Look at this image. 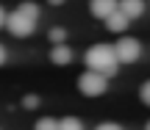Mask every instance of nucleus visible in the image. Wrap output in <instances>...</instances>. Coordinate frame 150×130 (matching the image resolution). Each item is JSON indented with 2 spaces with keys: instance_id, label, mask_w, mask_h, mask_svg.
Listing matches in <instances>:
<instances>
[{
  "instance_id": "423d86ee",
  "label": "nucleus",
  "mask_w": 150,
  "mask_h": 130,
  "mask_svg": "<svg viewBox=\"0 0 150 130\" xmlns=\"http://www.w3.org/2000/svg\"><path fill=\"white\" fill-rule=\"evenodd\" d=\"M117 8L122 11L128 20H136V17H142V11H145V0H120Z\"/></svg>"
},
{
  "instance_id": "20e7f679",
  "label": "nucleus",
  "mask_w": 150,
  "mask_h": 130,
  "mask_svg": "<svg viewBox=\"0 0 150 130\" xmlns=\"http://www.w3.org/2000/svg\"><path fill=\"white\" fill-rule=\"evenodd\" d=\"M114 53H117V58L122 61V64H131V61H136L139 58V53H142V47H139V42L136 39H120L117 44H114Z\"/></svg>"
},
{
  "instance_id": "6ab92c4d",
  "label": "nucleus",
  "mask_w": 150,
  "mask_h": 130,
  "mask_svg": "<svg viewBox=\"0 0 150 130\" xmlns=\"http://www.w3.org/2000/svg\"><path fill=\"white\" fill-rule=\"evenodd\" d=\"M147 130H150V122H147Z\"/></svg>"
},
{
  "instance_id": "2eb2a0df",
  "label": "nucleus",
  "mask_w": 150,
  "mask_h": 130,
  "mask_svg": "<svg viewBox=\"0 0 150 130\" xmlns=\"http://www.w3.org/2000/svg\"><path fill=\"white\" fill-rule=\"evenodd\" d=\"M95 130H122L120 125H114V122H103V125H97Z\"/></svg>"
},
{
  "instance_id": "f03ea898",
  "label": "nucleus",
  "mask_w": 150,
  "mask_h": 130,
  "mask_svg": "<svg viewBox=\"0 0 150 130\" xmlns=\"http://www.w3.org/2000/svg\"><path fill=\"white\" fill-rule=\"evenodd\" d=\"M78 89L86 94V97H100V94L106 92V75H100V72H92V69H86L83 75L78 78Z\"/></svg>"
},
{
  "instance_id": "ddd939ff",
  "label": "nucleus",
  "mask_w": 150,
  "mask_h": 130,
  "mask_svg": "<svg viewBox=\"0 0 150 130\" xmlns=\"http://www.w3.org/2000/svg\"><path fill=\"white\" fill-rule=\"evenodd\" d=\"M139 97H142V103H147V105H150V80L139 89Z\"/></svg>"
},
{
  "instance_id": "0eeeda50",
  "label": "nucleus",
  "mask_w": 150,
  "mask_h": 130,
  "mask_svg": "<svg viewBox=\"0 0 150 130\" xmlns=\"http://www.w3.org/2000/svg\"><path fill=\"white\" fill-rule=\"evenodd\" d=\"M106 28H108V31H117V33H122L125 28H128V17H125L122 11L117 8L114 14H108V17H106Z\"/></svg>"
},
{
  "instance_id": "39448f33",
  "label": "nucleus",
  "mask_w": 150,
  "mask_h": 130,
  "mask_svg": "<svg viewBox=\"0 0 150 130\" xmlns=\"http://www.w3.org/2000/svg\"><path fill=\"white\" fill-rule=\"evenodd\" d=\"M120 6V0H92V14L100 17V20H106L108 14H114Z\"/></svg>"
},
{
  "instance_id": "9b49d317",
  "label": "nucleus",
  "mask_w": 150,
  "mask_h": 130,
  "mask_svg": "<svg viewBox=\"0 0 150 130\" xmlns=\"http://www.w3.org/2000/svg\"><path fill=\"white\" fill-rule=\"evenodd\" d=\"M36 130H59V122L50 119V116H45V119L36 122Z\"/></svg>"
},
{
  "instance_id": "f257e3e1",
  "label": "nucleus",
  "mask_w": 150,
  "mask_h": 130,
  "mask_svg": "<svg viewBox=\"0 0 150 130\" xmlns=\"http://www.w3.org/2000/svg\"><path fill=\"white\" fill-rule=\"evenodd\" d=\"M117 53H114V47H108V44H95L92 50H86V66H89L92 72H100V75L111 78L114 72H117Z\"/></svg>"
},
{
  "instance_id": "f3484780",
  "label": "nucleus",
  "mask_w": 150,
  "mask_h": 130,
  "mask_svg": "<svg viewBox=\"0 0 150 130\" xmlns=\"http://www.w3.org/2000/svg\"><path fill=\"white\" fill-rule=\"evenodd\" d=\"M6 61V50H3V44H0V64Z\"/></svg>"
},
{
  "instance_id": "6e6552de",
  "label": "nucleus",
  "mask_w": 150,
  "mask_h": 130,
  "mask_svg": "<svg viewBox=\"0 0 150 130\" xmlns=\"http://www.w3.org/2000/svg\"><path fill=\"white\" fill-rule=\"evenodd\" d=\"M50 58H53L56 64H70L72 61V50L67 47V44H56L53 53H50Z\"/></svg>"
},
{
  "instance_id": "4468645a",
  "label": "nucleus",
  "mask_w": 150,
  "mask_h": 130,
  "mask_svg": "<svg viewBox=\"0 0 150 130\" xmlns=\"http://www.w3.org/2000/svg\"><path fill=\"white\" fill-rule=\"evenodd\" d=\"M22 105H25V108H36V105H39V100L33 97V94H28V97L22 100Z\"/></svg>"
},
{
  "instance_id": "f8f14e48",
  "label": "nucleus",
  "mask_w": 150,
  "mask_h": 130,
  "mask_svg": "<svg viewBox=\"0 0 150 130\" xmlns=\"http://www.w3.org/2000/svg\"><path fill=\"white\" fill-rule=\"evenodd\" d=\"M50 39H53L56 44H64V39H67L64 28H53V31H50Z\"/></svg>"
},
{
  "instance_id": "a211bd4d",
  "label": "nucleus",
  "mask_w": 150,
  "mask_h": 130,
  "mask_svg": "<svg viewBox=\"0 0 150 130\" xmlns=\"http://www.w3.org/2000/svg\"><path fill=\"white\" fill-rule=\"evenodd\" d=\"M50 3H53V6H59V3H64V0H50Z\"/></svg>"
},
{
  "instance_id": "7ed1b4c3",
  "label": "nucleus",
  "mask_w": 150,
  "mask_h": 130,
  "mask_svg": "<svg viewBox=\"0 0 150 130\" xmlns=\"http://www.w3.org/2000/svg\"><path fill=\"white\" fill-rule=\"evenodd\" d=\"M6 28H8L14 36H31L36 22H33L31 17H25L22 11H11V14L6 17Z\"/></svg>"
},
{
  "instance_id": "dca6fc26",
  "label": "nucleus",
  "mask_w": 150,
  "mask_h": 130,
  "mask_svg": "<svg viewBox=\"0 0 150 130\" xmlns=\"http://www.w3.org/2000/svg\"><path fill=\"white\" fill-rule=\"evenodd\" d=\"M6 17H8V14H6V11H3V8H0V28H3V25H6Z\"/></svg>"
},
{
  "instance_id": "1a4fd4ad",
  "label": "nucleus",
  "mask_w": 150,
  "mask_h": 130,
  "mask_svg": "<svg viewBox=\"0 0 150 130\" xmlns=\"http://www.w3.org/2000/svg\"><path fill=\"white\" fill-rule=\"evenodd\" d=\"M59 130H83V125H81V119H75V116H64V119L59 122Z\"/></svg>"
},
{
  "instance_id": "9d476101",
  "label": "nucleus",
  "mask_w": 150,
  "mask_h": 130,
  "mask_svg": "<svg viewBox=\"0 0 150 130\" xmlns=\"http://www.w3.org/2000/svg\"><path fill=\"white\" fill-rule=\"evenodd\" d=\"M17 11H22L25 17H31L33 22H36V17H39V6L36 3H28V0H25V3H20V8H17Z\"/></svg>"
}]
</instances>
